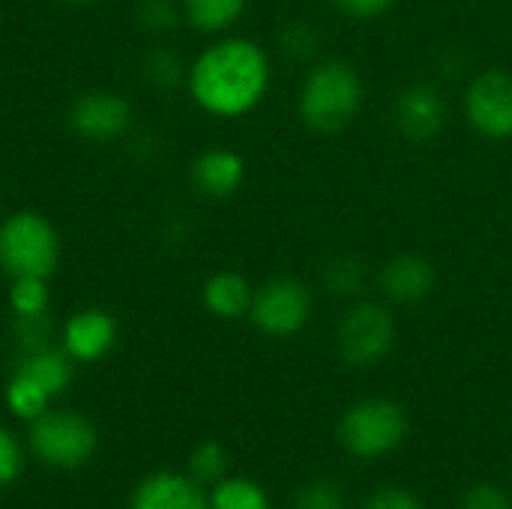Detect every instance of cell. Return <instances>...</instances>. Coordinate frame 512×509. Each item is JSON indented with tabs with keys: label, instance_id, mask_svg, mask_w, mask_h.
I'll list each match as a JSON object with an SVG mask.
<instances>
[{
	"label": "cell",
	"instance_id": "1",
	"mask_svg": "<svg viewBox=\"0 0 512 509\" xmlns=\"http://www.w3.org/2000/svg\"><path fill=\"white\" fill-rule=\"evenodd\" d=\"M273 63L264 45L249 36H216L186 69L192 102L219 120L252 114L270 90Z\"/></svg>",
	"mask_w": 512,
	"mask_h": 509
},
{
	"label": "cell",
	"instance_id": "2",
	"mask_svg": "<svg viewBox=\"0 0 512 509\" xmlns=\"http://www.w3.org/2000/svg\"><path fill=\"white\" fill-rule=\"evenodd\" d=\"M366 84L354 63L327 57L318 60L300 81L297 114L306 129L318 135L345 132L363 108Z\"/></svg>",
	"mask_w": 512,
	"mask_h": 509
},
{
	"label": "cell",
	"instance_id": "3",
	"mask_svg": "<svg viewBox=\"0 0 512 509\" xmlns=\"http://www.w3.org/2000/svg\"><path fill=\"white\" fill-rule=\"evenodd\" d=\"M60 255V234L42 213L18 210L0 222V267L9 279H51L60 267Z\"/></svg>",
	"mask_w": 512,
	"mask_h": 509
},
{
	"label": "cell",
	"instance_id": "4",
	"mask_svg": "<svg viewBox=\"0 0 512 509\" xmlns=\"http://www.w3.org/2000/svg\"><path fill=\"white\" fill-rule=\"evenodd\" d=\"M408 417L393 399H360L339 420V444L354 459H384L402 447Z\"/></svg>",
	"mask_w": 512,
	"mask_h": 509
},
{
	"label": "cell",
	"instance_id": "5",
	"mask_svg": "<svg viewBox=\"0 0 512 509\" xmlns=\"http://www.w3.org/2000/svg\"><path fill=\"white\" fill-rule=\"evenodd\" d=\"M396 345V318L387 303L354 300L336 327L339 357L354 369L378 366Z\"/></svg>",
	"mask_w": 512,
	"mask_h": 509
},
{
	"label": "cell",
	"instance_id": "6",
	"mask_svg": "<svg viewBox=\"0 0 512 509\" xmlns=\"http://www.w3.org/2000/svg\"><path fill=\"white\" fill-rule=\"evenodd\" d=\"M315 312L312 288L297 276H273L255 288L249 321L270 339H291L303 333Z\"/></svg>",
	"mask_w": 512,
	"mask_h": 509
},
{
	"label": "cell",
	"instance_id": "7",
	"mask_svg": "<svg viewBox=\"0 0 512 509\" xmlns=\"http://www.w3.org/2000/svg\"><path fill=\"white\" fill-rule=\"evenodd\" d=\"M27 444L39 462L72 471V468H81L96 453L99 435H96V426L84 414L48 408L42 417L30 423Z\"/></svg>",
	"mask_w": 512,
	"mask_h": 509
},
{
	"label": "cell",
	"instance_id": "8",
	"mask_svg": "<svg viewBox=\"0 0 512 509\" xmlns=\"http://www.w3.org/2000/svg\"><path fill=\"white\" fill-rule=\"evenodd\" d=\"M465 120L486 141L512 138V72L483 69L465 87Z\"/></svg>",
	"mask_w": 512,
	"mask_h": 509
},
{
	"label": "cell",
	"instance_id": "9",
	"mask_svg": "<svg viewBox=\"0 0 512 509\" xmlns=\"http://www.w3.org/2000/svg\"><path fill=\"white\" fill-rule=\"evenodd\" d=\"M69 126L84 141H114L132 126V105L114 90H84L69 105Z\"/></svg>",
	"mask_w": 512,
	"mask_h": 509
},
{
	"label": "cell",
	"instance_id": "10",
	"mask_svg": "<svg viewBox=\"0 0 512 509\" xmlns=\"http://www.w3.org/2000/svg\"><path fill=\"white\" fill-rule=\"evenodd\" d=\"M396 132L411 144H429L435 141L447 126V99L432 84H408L399 90L390 108Z\"/></svg>",
	"mask_w": 512,
	"mask_h": 509
},
{
	"label": "cell",
	"instance_id": "11",
	"mask_svg": "<svg viewBox=\"0 0 512 509\" xmlns=\"http://www.w3.org/2000/svg\"><path fill=\"white\" fill-rule=\"evenodd\" d=\"M438 285V270L426 255L417 252H399L384 261L378 270V288L384 303L393 306H417L426 297H432Z\"/></svg>",
	"mask_w": 512,
	"mask_h": 509
},
{
	"label": "cell",
	"instance_id": "12",
	"mask_svg": "<svg viewBox=\"0 0 512 509\" xmlns=\"http://www.w3.org/2000/svg\"><path fill=\"white\" fill-rule=\"evenodd\" d=\"M117 345V321L105 309L75 312L60 333V348L75 363H96Z\"/></svg>",
	"mask_w": 512,
	"mask_h": 509
},
{
	"label": "cell",
	"instance_id": "13",
	"mask_svg": "<svg viewBox=\"0 0 512 509\" xmlns=\"http://www.w3.org/2000/svg\"><path fill=\"white\" fill-rule=\"evenodd\" d=\"M189 180L201 198L228 201L246 180V159L231 147H210L192 162Z\"/></svg>",
	"mask_w": 512,
	"mask_h": 509
},
{
	"label": "cell",
	"instance_id": "14",
	"mask_svg": "<svg viewBox=\"0 0 512 509\" xmlns=\"http://www.w3.org/2000/svg\"><path fill=\"white\" fill-rule=\"evenodd\" d=\"M129 509H210V498L189 474L159 471L135 486Z\"/></svg>",
	"mask_w": 512,
	"mask_h": 509
},
{
	"label": "cell",
	"instance_id": "15",
	"mask_svg": "<svg viewBox=\"0 0 512 509\" xmlns=\"http://www.w3.org/2000/svg\"><path fill=\"white\" fill-rule=\"evenodd\" d=\"M252 297H255V285L237 270H216L201 285V303L219 321L249 318Z\"/></svg>",
	"mask_w": 512,
	"mask_h": 509
},
{
	"label": "cell",
	"instance_id": "16",
	"mask_svg": "<svg viewBox=\"0 0 512 509\" xmlns=\"http://www.w3.org/2000/svg\"><path fill=\"white\" fill-rule=\"evenodd\" d=\"M72 357L63 348H39L21 357L18 372H24L27 378H33L51 399H57L60 393H66V387L72 384Z\"/></svg>",
	"mask_w": 512,
	"mask_h": 509
},
{
	"label": "cell",
	"instance_id": "17",
	"mask_svg": "<svg viewBox=\"0 0 512 509\" xmlns=\"http://www.w3.org/2000/svg\"><path fill=\"white\" fill-rule=\"evenodd\" d=\"M183 21L204 36H225L246 12L249 0H180Z\"/></svg>",
	"mask_w": 512,
	"mask_h": 509
},
{
	"label": "cell",
	"instance_id": "18",
	"mask_svg": "<svg viewBox=\"0 0 512 509\" xmlns=\"http://www.w3.org/2000/svg\"><path fill=\"white\" fill-rule=\"evenodd\" d=\"M324 288L333 294V297H342V300H360L366 285H369V267L351 255H339L333 261H327L324 267Z\"/></svg>",
	"mask_w": 512,
	"mask_h": 509
},
{
	"label": "cell",
	"instance_id": "19",
	"mask_svg": "<svg viewBox=\"0 0 512 509\" xmlns=\"http://www.w3.org/2000/svg\"><path fill=\"white\" fill-rule=\"evenodd\" d=\"M51 405V396L33 381L27 378L24 372L15 369V375L9 378L6 384V408L15 420H24V423H33L36 417H42Z\"/></svg>",
	"mask_w": 512,
	"mask_h": 509
},
{
	"label": "cell",
	"instance_id": "20",
	"mask_svg": "<svg viewBox=\"0 0 512 509\" xmlns=\"http://www.w3.org/2000/svg\"><path fill=\"white\" fill-rule=\"evenodd\" d=\"M210 509H270V495L246 477H225L213 486Z\"/></svg>",
	"mask_w": 512,
	"mask_h": 509
},
{
	"label": "cell",
	"instance_id": "21",
	"mask_svg": "<svg viewBox=\"0 0 512 509\" xmlns=\"http://www.w3.org/2000/svg\"><path fill=\"white\" fill-rule=\"evenodd\" d=\"M141 72L144 78L153 84V87H162V90H171L177 84H186V66L183 60L174 54V48H150L147 57L141 60Z\"/></svg>",
	"mask_w": 512,
	"mask_h": 509
},
{
	"label": "cell",
	"instance_id": "22",
	"mask_svg": "<svg viewBox=\"0 0 512 509\" xmlns=\"http://www.w3.org/2000/svg\"><path fill=\"white\" fill-rule=\"evenodd\" d=\"M51 306V288L48 279L39 276H21L9 285V309L12 315H45Z\"/></svg>",
	"mask_w": 512,
	"mask_h": 509
},
{
	"label": "cell",
	"instance_id": "23",
	"mask_svg": "<svg viewBox=\"0 0 512 509\" xmlns=\"http://www.w3.org/2000/svg\"><path fill=\"white\" fill-rule=\"evenodd\" d=\"M189 477L201 486H216L228 477V453L219 441H204L189 456Z\"/></svg>",
	"mask_w": 512,
	"mask_h": 509
},
{
	"label": "cell",
	"instance_id": "24",
	"mask_svg": "<svg viewBox=\"0 0 512 509\" xmlns=\"http://www.w3.org/2000/svg\"><path fill=\"white\" fill-rule=\"evenodd\" d=\"M294 509H348V492L336 480L318 477L294 495Z\"/></svg>",
	"mask_w": 512,
	"mask_h": 509
},
{
	"label": "cell",
	"instance_id": "25",
	"mask_svg": "<svg viewBox=\"0 0 512 509\" xmlns=\"http://www.w3.org/2000/svg\"><path fill=\"white\" fill-rule=\"evenodd\" d=\"M138 24L150 33H171L183 21V3L177 0H141L138 3Z\"/></svg>",
	"mask_w": 512,
	"mask_h": 509
},
{
	"label": "cell",
	"instance_id": "26",
	"mask_svg": "<svg viewBox=\"0 0 512 509\" xmlns=\"http://www.w3.org/2000/svg\"><path fill=\"white\" fill-rule=\"evenodd\" d=\"M12 336H15V342L21 345L24 354L39 351V348H48L51 345V336H54V327H51L48 312L45 315H15Z\"/></svg>",
	"mask_w": 512,
	"mask_h": 509
},
{
	"label": "cell",
	"instance_id": "27",
	"mask_svg": "<svg viewBox=\"0 0 512 509\" xmlns=\"http://www.w3.org/2000/svg\"><path fill=\"white\" fill-rule=\"evenodd\" d=\"M24 471V450L18 444V438L0 426V489L12 486Z\"/></svg>",
	"mask_w": 512,
	"mask_h": 509
},
{
	"label": "cell",
	"instance_id": "28",
	"mask_svg": "<svg viewBox=\"0 0 512 509\" xmlns=\"http://www.w3.org/2000/svg\"><path fill=\"white\" fill-rule=\"evenodd\" d=\"M462 509H512V498L498 483H477L462 495Z\"/></svg>",
	"mask_w": 512,
	"mask_h": 509
},
{
	"label": "cell",
	"instance_id": "29",
	"mask_svg": "<svg viewBox=\"0 0 512 509\" xmlns=\"http://www.w3.org/2000/svg\"><path fill=\"white\" fill-rule=\"evenodd\" d=\"M366 509H426L423 501L402 486H381L378 492H372V498L366 501Z\"/></svg>",
	"mask_w": 512,
	"mask_h": 509
},
{
	"label": "cell",
	"instance_id": "30",
	"mask_svg": "<svg viewBox=\"0 0 512 509\" xmlns=\"http://www.w3.org/2000/svg\"><path fill=\"white\" fill-rule=\"evenodd\" d=\"M336 6V12L348 15V18H357V21H369V18H378L384 12H390L399 0H330Z\"/></svg>",
	"mask_w": 512,
	"mask_h": 509
},
{
	"label": "cell",
	"instance_id": "31",
	"mask_svg": "<svg viewBox=\"0 0 512 509\" xmlns=\"http://www.w3.org/2000/svg\"><path fill=\"white\" fill-rule=\"evenodd\" d=\"M282 45L291 57H309L312 48L318 45V36L312 30V24H288V30L282 33Z\"/></svg>",
	"mask_w": 512,
	"mask_h": 509
},
{
	"label": "cell",
	"instance_id": "32",
	"mask_svg": "<svg viewBox=\"0 0 512 509\" xmlns=\"http://www.w3.org/2000/svg\"><path fill=\"white\" fill-rule=\"evenodd\" d=\"M63 3H69V6H90V3H96V0H63Z\"/></svg>",
	"mask_w": 512,
	"mask_h": 509
}]
</instances>
